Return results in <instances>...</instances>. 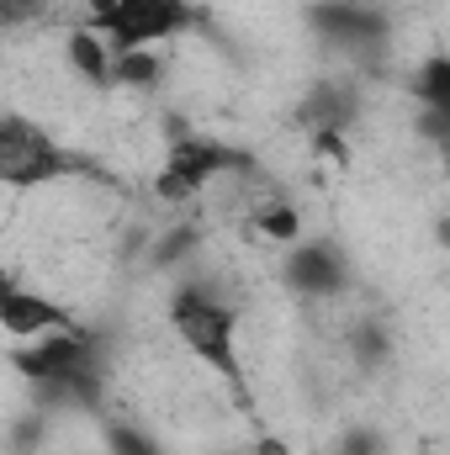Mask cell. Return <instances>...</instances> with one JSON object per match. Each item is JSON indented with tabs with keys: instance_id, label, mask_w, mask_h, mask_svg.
Masks as SVG:
<instances>
[{
	"instance_id": "obj_13",
	"label": "cell",
	"mask_w": 450,
	"mask_h": 455,
	"mask_svg": "<svg viewBox=\"0 0 450 455\" xmlns=\"http://www.w3.org/2000/svg\"><path fill=\"white\" fill-rule=\"evenodd\" d=\"M107 451L112 455H165L159 440H149V435L133 429V424H112V429H107Z\"/></svg>"
},
{
	"instance_id": "obj_11",
	"label": "cell",
	"mask_w": 450,
	"mask_h": 455,
	"mask_svg": "<svg viewBox=\"0 0 450 455\" xmlns=\"http://www.w3.org/2000/svg\"><path fill=\"white\" fill-rule=\"evenodd\" d=\"M249 228H260V233L276 238V243H297V238H302V212H297L286 196H260V202L249 207Z\"/></svg>"
},
{
	"instance_id": "obj_6",
	"label": "cell",
	"mask_w": 450,
	"mask_h": 455,
	"mask_svg": "<svg viewBox=\"0 0 450 455\" xmlns=\"http://www.w3.org/2000/svg\"><path fill=\"white\" fill-rule=\"evenodd\" d=\"M281 275L297 297H339L344 291V254L329 238H297L281 259Z\"/></svg>"
},
{
	"instance_id": "obj_3",
	"label": "cell",
	"mask_w": 450,
	"mask_h": 455,
	"mask_svg": "<svg viewBox=\"0 0 450 455\" xmlns=\"http://www.w3.org/2000/svg\"><path fill=\"white\" fill-rule=\"evenodd\" d=\"M91 154H75L64 148L48 127L27 122L21 112H5L0 122V180L16 186V191H32V186H59L69 175H91Z\"/></svg>"
},
{
	"instance_id": "obj_7",
	"label": "cell",
	"mask_w": 450,
	"mask_h": 455,
	"mask_svg": "<svg viewBox=\"0 0 450 455\" xmlns=\"http://www.w3.org/2000/svg\"><path fill=\"white\" fill-rule=\"evenodd\" d=\"M0 323H5V334L16 344L37 339V334H53V329H80L64 302H53V297H43V291H27L16 275L0 286Z\"/></svg>"
},
{
	"instance_id": "obj_8",
	"label": "cell",
	"mask_w": 450,
	"mask_h": 455,
	"mask_svg": "<svg viewBox=\"0 0 450 455\" xmlns=\"http://www.w3.org/2000/svg\"><path fill=\"white\" fill-rule=\"evenodd\" d=\"M64 59L69 69L85 80V85H112V69H117V43L101 32V27H69L64 32Z\"/></svg>"
},
{
	"instance_id": "obj_14",
	"label": "cell",
	"mask_w": 450,
	"mask_h": 455,
	"mask_svg": "<svg viewBox=\"0 0 450 455\" xmlns=\"http://www.w3.org/2000/svg\"><path fill=\"white\" fill-rule=\"evenodd\" d=\"M43 11H48V0H0V16H5V27L43 21Z\"/></svg>"
},
{
	"instance_id": "obj_4",
	"label": "cell",
	"mask_w": 450,
	"mask_h": 455,
	"mask_svg": "<svg viewBox=\"0 0 450 455\" xmlns=\"http://www.w3.org/2000/svg\"><path fill=\"white\" fill-rule=\"evenodd\" d=\"M249 159L238 154V148H228L218 138H175L170 143V154H165V164H159V175H154V191L165 196V202H191V196H202L213 180H223L233 170H244Z\"/></svg>"
},
{
	"instance_id": "obj_1",
	"label": "cell",
	"mask_w": 450,
	"mask_h": 455,
	"mask_svg": "<svg viewBox=\"0 0 450 455\" xmlns=\"http://www.w3.org/2000/svg\"><path fill=\"white\" fill-rule=\"evenodd\" d=\"M170 329L213 376H223L233 392H244V360H238V307L223 302L213 286L181 281L170 291Z\"/></svg>"
},
{
	"instance_id": "obj_12",
	"label": "cell",
	"mask_w": 450,
	"mask_h": 455,
	"mask_svg": "<svg viewBox=\"0 0 450 455\" xmlns=\"http://www.w3.org/2000/svg\"><path fill=\"white\" fill-rule=\"evenodd\" d=\"M159 75H165V59L154 48H117L112 85H122V91H154Z\"/></svg>"
},
{
	"instance_id": "obj_2",
	"label": "cell",
	"mask_w": 450,
	"mask_h": 455,
	"mask_svg": "<svg viewBox=\"0 0 450 455\" xmlns=\"http://www.w3.org/2000/svg\"><path fill=\"white\" fill-rule=\"evenodd\" d=\"M16 376H27L37 392L64 403H96L101 397V355L85 329H53L11 349Z\"/></svg>"
},
{
	"instance_id": "obj_9",
	"label": "cell",
	"mask_w": 450,
	"mask_h": 455,
	"mask_svg": "<svg viewBox=\"0 0 450 455\" xmlns=\"http://www.w3.org/2000/svg\"><path fill=\"white\" fill-rule=\"evenodd\" d=\"M414 101L424 107V127L450 143V53H435L414 75Z\"/></svg>"
},
{
	"instance_id": "obj_15",
	"label": "cell",
	"mask_w": 450,
	"mask_h": 455,
	"mask_svg": "<svg viewBox=\"0 0 450 455\" xmlns=\"http://www.w3.org/2000/svg\"><path fill=\"white\" fill-rule=\"evenodd\" d=\"M223 455H265L260 445H249V451H223Z\"/></svg>"
},
{
	"instance_id": "obj_10",
	"label": "cell",
	"mask_w": 450,
	"mask_h": 455,
	"mask_svg": "<svg viewBox=\"0 0 450 455\" xmlns=\"http://www.w3.org/2000/svg\"><path fill=\"white\" fill-rule=\"evenodd\" d=\"M318 32H329L339 48H366L382 37V16L355 11V5H329V11H318Z\"/></svg>"
},
{
	"instance_id": "obj_5",
	"label": "cell",
	"mask_w": 450,
	"mask_h": 455,
	"mask_svg": "<svg viewBox=\"0 0 450 455\" xmlns=\"http://www.w3.org/2000/svg\"><path fill=\"white\" fill-rule=\"evenodd\" d=\"M191 21V0H112L107 37L117 48H159L165 37H181Z\"/></svg>"
}]
</instances>
